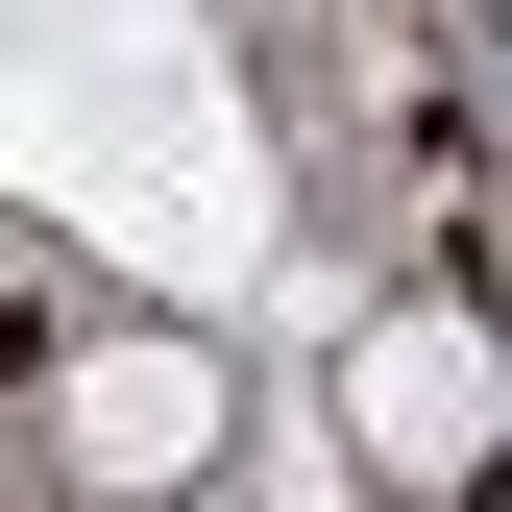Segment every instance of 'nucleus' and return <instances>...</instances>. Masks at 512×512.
I'll list each match as a JSON object with an SVG mask.
<instances>
[{
  "label": "nucleus",
  "mask_w": 512,
  "mask_h": 512,
  "mask_svg": "<svg viewBox=\"0 0 512 512\" xmlns=\"http://www.w3.org/2000/svg\"><path fill=\"white\" fill-rule=\"evenodd\" d=\"M220 439H244V391H220L196 317H49V366H25V464L74 488V512H171V488H220Z\"/></svg>",
  "instance_id": "obj_1"
},
{
  "label": "nucleus",
  "mask_w": 512,
  "mask_h": 512,
  "mask_svg": "<svg viewBox=\"0 0 512 512\" xmlns=\"http://www.w3.org/2000/svg\"><path fill=\"white\" fill-rule=\"evenodd\" d=\"M342 464L391 488V512H488V488H512V317H488V293L342 317Z\"/></svg>",
  "instance_id": "obj_2"
}]
</instances>
